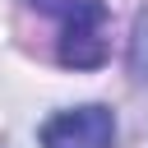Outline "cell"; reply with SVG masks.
Returning a JSON list of instances; mask_svg holds the SVG:
<instances>
[{"mask_svg":"<svg viewBox=\"0 0 148 148\" xmlns=\"http://www.w3.org/2000/svg\"><path fill=\"white\" fill-rule=\"evenodd\" d=\"M56 18V60L65 69H97L106 60V0H32Z\"/></svg>","mask_w":148,"mask_h":148,"instance_id":"1","label":"cell"},{"mask_svg":"<svg viewBox=\"0 0 148 148\" xmlns=\"http://www.w3.org/2000/svg\"><path fill=\"white\" fill-rule=\"evenodd\" d=\"M130 65L139 79H148V14H139L134 23V46H130Z\"/></svg>","mask_w":148,"mask_h":148,"instance_id":"3","label":"cell"},{"mask_svg":"<svg viewBox=\"0 0 148 148\" xmlns=\"http://www.w3.org/2000/svg\"><path fill=\"white\" fill-rule=\"evenodd\" d=\"M42 148H111L116 139V116L111 106H74V111H56L42 130H37Z\"/></svg>","mask_w":148,"mask_h":148,"instance_id":"2","label":"cell"}]
</instances>
